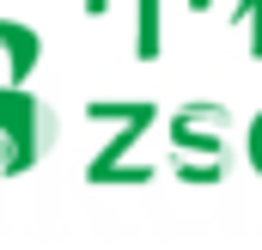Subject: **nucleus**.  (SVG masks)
<instances>
[]
</instances>
